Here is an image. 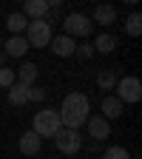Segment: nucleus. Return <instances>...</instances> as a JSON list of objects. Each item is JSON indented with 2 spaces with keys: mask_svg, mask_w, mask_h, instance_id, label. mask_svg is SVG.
Here are the masks:
<instances>
[{
  "mask_svg": "<svg viewBox=\"0 0 142 159\" xmlns=\"http://www.w3.org/2000/svg\"><path fill=\"white\" fill-rule=\"evenodd\" d=\"M57 114H60V122H63V128L80 131V128L88 122V116H91V102H88L85 94L71 91V94L63 99V105H60Z\"/></svg>",
  "mask_w": 142,
  "mask_h": 159,
  "instance_id": "1",
  "label": "nucleus"
},
{
  "mask_svg": "<svg viewBox=\"0 0 142 159\" xmlns=\"http://www.w3.org/2000/svg\"><path fill=\"white\" fill-rule=\"evenodd\" d=\"M60 128H63V122H60V114L54 108H43V111H37L34 119H31V131L43 139V136H54Z\"/></svg>",
  "mask_w": 142,
  "mask_h": 159,
  "instance_id": "2",
  "label": "nucleus"
},
{
  "mask_svg": "<svg viewBox=\"0 0 142 159\" xmlns=\"http://www.w3.org/2000/svg\"><path fill=\"white\" fill-rule=\"evenodd\" d=\"M23 37H26L29 48H31V46H34V48H46V46L51 43L54 31H51V26L46 23V20H29V26H26Z\"/></svg>",
  "mask_w": 142,
  "mask_h": 159,
  "instance_id": "3",
  "label": "nucleus"
},
{
  "mask_svg": "<svg viewBox=\"0 0 142 159\" xmlns=\"http://www.w3.org/2000/svg\"><path fill=\"white\" fill-rule=\"evenodd\" d=\"M114 97L119 99L122 105H131V102H139L142 99V83L136 77H122V80H117V85H114Z\"/></svg>",
  "mask_w": 142,
  "mask_h": 159,
  "instance_id": "4",
  "label": "nucleus"
},
{
  "mask_svg": "<svg viewBox=\"0 0 142 159\" xmlns=\"http://www.w3.org/2000/svg\"><path fill=\"white\" fill-rule=\"evenodd\" d=\"M63 29H66V37L77 40V37H88L91 29H94V23H91V17L74 11V14H66L63 17Z\"/></svg>",
  "mask_w": 142,
  "mask_h": 159,
  "instance_id": "5",
  "label": "nucleus"
},
{
  "mask_svg": "<svg viewBox=\"0 0 142 159\" xmlns=\"http://www.w3.org/2000/svg\"><path fill=\"white\" fill-rule=\"evenodd\" d=\"M51 139H54L57 151H60V153H68V156L83 148V136H80V131H71V128H60Z\"/></svg>",
  "mask_w": 142,
  "mask_h": 159,
  "instance_id": "6",
  "label": "nucleus"
},
{
  "mask_svg": "<svg viewBox=\"0 0 142 159\" xmlns=\"http://www.w3.org/2000/svg\"><path fill=\"white\" fill-rule=\"evenodd\" d=\"M88 136L94 139V142H103V139H108L111 136V122L105 116H99V114H94V116H88Z\"/></svg>",
  "mask_w": 142,
  "mask_h": 159,
  "instance_id": "7",
  "label": "nucleus"
},
{
  "mask_svg": "<svg viewBox=\"0 0 142 159\" xmlns=\"http://www.w3.org/2000/svg\"><path fill=\"white\" fill-rule=\"evenodd\" d=\"M29 51V43H26V37L20 34V37H9L6 43H3V54L11 57V60H20V57H26Z\"/></svg>",
  "mask_w": 142,
  "mask_h": 159,
  "instance_id": "8",
  "label": "nucleus"
},
{
  "mask_svg": "<svg viewBox=\"0 0 142 159\" xmlns=\"http://www.w3.org/2000/svg\"><path fill=\"white\" fill-rule=\"evenodd\" d=\"M48 48H51L57 57H71L74 48H77V40H71V37H66V34H60V37H51Z\"/></svg>",
  "mask_w": 142,
  "mask_h": 159,
  "instance_id": "9",
  "label": "nucleus"
},
{
  "mask_svg": "<svg viewBox=\"0 0 142 159\" xmlns=\"http://www.w3.org/2000/svg\"><path fill=\"white\" fill-rule=\"evenodd\" d=\"M48 0H26V6H23V17L26 20H43L48 14Z\"/></svg>",
  "mask_w": 142,
  "mask_h": 159,
  "instance_id": "10",
  "label": "nucleus"
},
{
  "mask_svg": "<svg viewBox=\"0 0 142 159\" xmlns=\"http://www.w3.org/2000/svg\"><path fill=\"white\" fill-rule=\"evenodd\" d=\"M99 111H103L99 116H105V119H117V116H122L125 105L119 102L114 94H108V97H103V102H99Z\"/></svg>",
  "mask_w": 142,
  "mask_h": 159,
  "instance_id": "11",
  "label": "nucleus"
},
{
  "mask_svg": "<svg viewBox=\"0 0 142 159\" xmlns=\"http://www.w3.org/2000/svg\"><path fill=\"white\" fill-rule=\"evenodd\" d=\"M40 148H43V139H40L34 131H26L23 136H20V153H26V156H37Z\"/></svg>",
  "mask_w": 142,
  "mask_h": 159,
  "instance_id": "12",
  "label": "nucleus"
},
{
  "mask_svg": "<svg viewBox=\"0 0 142 159\" xmlns=\"http://www.w3.org/2000/svg\"><path fill=\"white\" fill-rule=\"evenodd\" d=\"M29 85H20V83H14L11 88H9V105H14V108H23L26 102H31L29 99Z\"/></svg>",
  "mask_w": 142,
  "mask_h": 159,
  "instance_id": "13",
  "label": "nucleus"
},
{
  "mask_svg": "<svg viewBox=\"0 0 142 159\" xmlns=\"http://www.w3.org/2000/svg\"><path fill=\"white\" fill-rule=\"evenodd\" d=\"M91 23H99V26H111V23H117V9H114V6H97V9H94V17H91Z\"/></svg>",
  "mask_w": 142,
  "mask_h": 159,
  "instance_id": "14",
  "label": "nucleus"
},
{
  "mask_svg": "<svg viewBox=\"0 0 142 159\" xmlns=\"http://www.w3.org/2000/svg\"><path fill=\"white\" fill-rule=\"evenodd\" d=\"M26 26H29V20L23 17V11H11L6 17V29L11 31V37H20V34L26 31Z\"/></svg>",
  "mask_w": 142,
  "mask_h": 159,
  "instance_id": "15",
  "label": "nucleus"
},
{
  "mask_svg": "<svg viewBox=\"0 0 142 159\" xmlns=\"http://www.w3.org/2000/svg\"><path fill=\"white\" fill-rule=\"evenodd\" d=\"M14 77H17L20 85H29V88H31L34 80H37V66H34V63H23V66L14 71Z\"/></svg>",
  "mask_w": 142,
  "mask_h": 159,
  "instance_id": "16",
  "label": "nucleus"
},
{
  "mask_svg": "<svg viewBox=\"0 0 142 159\" xmlns=\"http://www.w3.org/2000/svg\"><path fill=\"white\" fill-rule=\"evenodd\" d=\"M114 46H117V37L114 34H99L97 40H94V51H99V54H111L114 51Z\"/></svg>",
  "mask_w": 142,
  "mask_h": 159,
  "instance_id": "17",
  "label": "nucleus"
},
{
  "mask_svg": "<svg viewBox=\"0 0 142 159\" xmlns=\"http://www.w3.org/2000/svg\"><path fill=\"white\" fill-rule=\"evenodd\" d=\"M125 34H128V37H139V34H142V14H139V11L128 14V20H125Z\"/></svg>",
  "mask_w": 142,
  "mask_h": 159,
  "instance_id": "18",
  "label": "nucleus"
},
{
  "mask_svg": "<svg viewBox=\"0 0 142 159\" xmlns=\"http://www.w3.org/2000/svg\"><path fill=\"white\" fill-rule=\"evenodd\" d=\"M97 85L103 88V91H114V85H117L114 71H99V74H97Z\"/></svg>",
  "mask_w": 142,
  "mask_h": 159,
  "instance_id": "19",
  "label": "nucleus"
},
{
  "mask_svg": "<svg viewBox=\"0 0 142 159\" xmlns=\"http://www.w3.org/2000/svg\"><path fill=\"white\" fill-rule=\"evenodd\" d=\"M14 83H17V77H14V68H6V66H3V68H0V91H3V88L9 91Z\"/></svg>",
  "mask_w": 142,
  "mask_h": 159,
  "instance_id": "20",
  "label": "nucleus"
},
{
  "mask_svg": "<svg viewBox=\"0 0 142 159\" xmlns=\"http://www.w3.org/2000/svg\"><path fill=\"white\" fill-rule=\"evenodd\" d=\"M103 159H131V153H128L122 145H111V148L103 153Z\"/></svg>",
  "mask_w": 142,
  "mask_h": 159,
  "instance_id": "21",
  "label": "nucleus"
},
{
  "mask_svg": "<svg viewBox=\"0 0 142 159\" xmlns=\"http://www.w3.org/2000/svg\"><path fill=\"white\" fill-rule=\"evenodd\" d=\"M74 54H80V60H88V57H94V48H91L88 43H80V46L74 48Z\"/></svg>",
  "mask_w": 142,
  "mask_h": 159,
  "instance_id": "22",
  "label": "nucleus"
},
{
  "mask_svg": "<svg viewBox=\"0 0 142 159\" xmlns=\"http://www.w3.org/2000/svg\"><path fill=\"white\" fill-rule=\"evenodd\" d=\"M29 99H34V102H43V99H46V91H43V88H37V85H31Z\"/></svg>",
  "mask_w": 142,
  "mask_h": 159,
  "instance_id": "23",
  "label": "nucleus"
},
{
  "mask_svg": "<svg viewBox=\"0 0 142 159\" xmlns=\"http://www.w3.org/2000/svg\"><path fill=\"white\" fill-rule=\"evenodd\" d=\"M6 60H9V57H6L3 51H0V68H3V66H6Z\"/></svg>",
  "mask_w": 142,
  "mask_h": 159,
  "instance_id": "24",
  "label": "nucleus"
},
{
  "mask_svg": "<svg viewBox=\"0 0 142 159\" xmlns=\"http://www.w3.org/2000/svg\"><path fill=\"white\" fill-rule=\"evenodd\" d=\"M0 46H3V43H0Z\"/></svg>",
  "mask_w": 142,
  "mask_h": 159,
  "instance_id": "25",
  "label": "nucleus"
}]
</instances>
